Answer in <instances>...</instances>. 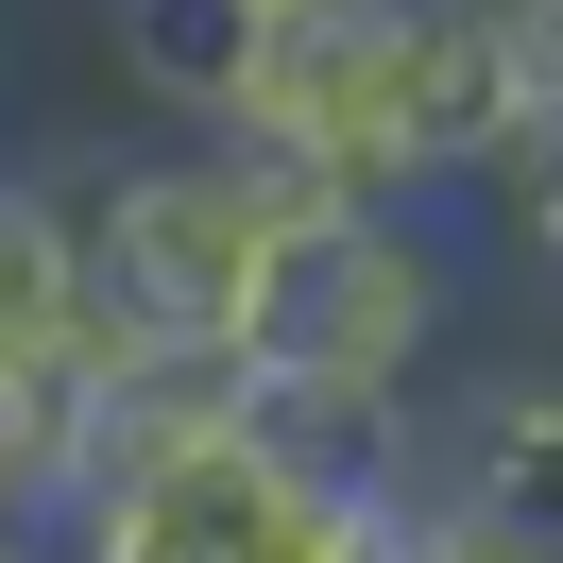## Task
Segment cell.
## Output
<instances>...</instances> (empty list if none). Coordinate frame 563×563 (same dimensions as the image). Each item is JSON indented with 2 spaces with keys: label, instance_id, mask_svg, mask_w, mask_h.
<instances>
[{
  "label": "cell",
  "instance_id": "6da1fadb",
  "mask_svg": "<svg viewBox=\"0 0 563 563\" xmlns=\"http://www.w3.org/2000/svg\"><path fill=\"white\" fill-rule=\"evenodd\" d=\"M274 172L240 137H172V154H103L86 188V290L120 342H240L256 274H274Z\"/></svg>",
  "mask_w": 563,
  "mask_h": 563
},
{
  "label": "cell",
  "instance_id": "7a4b0ae2",
  "mask_svg": "<svg viewBox=\"0 0 563 563\" xmlns=\"http://www.w3.org/2000/svg\"><path fill=\"white\" fill-rule=\"evenodd\" d=\"M444 324H461V256L427 206H308V222H274L240 358L256 376H342V393H427Z\"/></svg>",
  "mask_w": 563,
  "mask_h": 563
},
{
  "label": "cell",
  "instance_id": "3957f363",
  "mask_svg": "<svg viewBox=\"0 0 563 563\" xmlns=\"http://www.w3.org/2000/svg\"><path fill=\"white\" fill-rule=\"evenodd\" d=\"M427 461H444V495H461L478 529L563 547V358H495V376H461L444 410H427Z\"/></svg>",
  "mask_w": 563,
  "mask_h": 563
},
{
  "label": "cell",
  "instance_id": "277c9868",
  "mask_svg": "<svg viewBox=\"0 0 563 563\" xmlns=\"http://www.w3.org/2000/svg\"><path fill=\"white\" fill-rule=\"evenodd\" d=\"M240 444L274 461L290 495H342V512H393L427 478V393H342V376H256Z\"/></svg>",
  "mask_w": 563,
  "mask_h": 563
},
{
  "label": "cell",
  "instance_id": "5b68a950",
  "mask_svg": "<svg viewBox=\"0 0 563 563\" xmlns=\"http://www.w3.org/2000/svg\"><path fill=\"white\" fill-rule=\"evenodd\" d=\"M240 393H256L240 342H120L103 393H86V495H103V478H172V461L240 444ZM86 495H69V512H86Z\"/></svg>",
  "mask_w": 563,
  "mask_h": 563
},
{
  "label": "cell",
  "instance_id": "8992f818",
  "mask_svg": "<svg viewBox=\"0 0 563 563\" xmlns=\"http://www.w3.org/2000/svg\"><path fill=\"white\" fill-rule=\"evenodd\" d=\"M103 52H120V86H137L172 137H240L274 18H256V0H103Z\"/></svg>",
  "mask_w": 563,
  "mask_h": 563
},
{
  "label": "cell",
  "instance_id": "52a82bcc",
  "mask_svg": "<svg viewBox=\"0 0 563 563\" xmlns=\"http://www.w3.org/2000/svg\"><path fill=\"white\" fill-rule=\"evenodd\" d=\"M512 240H529V274L563 290V137H547V154L512 172Z\"/></svg>",
  "mask_w": 563,
  "mask_h": 563
},
{
  "label": "cell",
  "instance_id": "ba28073f",
  "mask_svg": "<svg viewBox=\"0 0 563 563\" xmlns=\"http://www.w3.org/2000/svg\"><path fill=\"white\" fill-rule=\"evenodd\" d=\"M444 563H563V547H529V529H478V512H444Z\"/></svg>",
  "mask_w": 563,
  "mask_h": 563
},
{
  "label": "cell",
  "instance_id": "9c48e42d",
  "mask_svg": "<svg viewBox=\"0 0 563 563\" xmlns=\"http://www.w3.org/2000/svg\"><path fill=\"white\" fill-rule=\"evenodd\" d=\"M512 35H529V69L563 86V0H512Z\"/></svg>",
  "mask_w": 563,
  "mask_h": 563
},
{
  "label": "cell",
  "instance_id": "30bf717a",
  "mask_svg": "<svg viewBox=\"0 0 563 563\" xmlns=\"http://www.w3.org/2000/svg\"><path fill=\"white\" fill-rule=\"evenodd\" d=\"M0 563H52V547H35V529H18V512H0Z\"/></svg>",
  "mask_w": 563,
  "mask_h": 563
},
{
  "label": "cell",
  "instance_id": "8fae6325",
  "mask_svg": "<svg viewBox=\"0 0 563 563\" xmlns=\"http://www.w3.org/2000/svg\"><path fill=\"white\" fill-rule=\"evenodd\" d=\"M256 18H308V0H256Z\"/></svg>",
  "mask_w": 563,
  "mask_h": 563
}]
</instances>
